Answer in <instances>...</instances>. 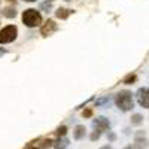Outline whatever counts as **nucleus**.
I'll list each match as a JSON object with an SVG mask.
<instances>
[{
  "label": "nucleus",
  "mask_w": 149,
  "mask_h": 149,
  "mask_svg": "<svg viewBox=\"0 0 149 149\" xmlns=\"http://www.w3.org/2000/svg\"><path fill=\"white\" fill-rule=\"evenodd\" d=\"M22 22H24V26H27L30 29L39 27L40 24H42V15H40V12L33 9V8L26 9V10L22 12Z\"/></svg>",
  "instance_id": "nucleus-1"
},
{
  "label": "nucleus",
  "mask_w": 149,
  "mask_h": 149,
  "mask_svg": "<svg viewBox=\"0 0 149 149\" xmlns=\"http://www.w3.org/2000/svg\"><path fill=\"white\" fill-rule=\"evenodd\" d=\"M115 103L118 106V109H121L122 112H128L134 107V102H133V95L130 91L124 90V91H119L115 97Z\"/></svg>",
  "instance_id": "nucleus-2"
},
{
  "label": "nucleus",
  "mask_w": 149,
  "mask_h": 149,
  "mask_svg": "<svg viewBox=\"0 0 149 149\" xmlns=\"http://www.w3.org/2000/svg\"><path fill=\"white\" fill-rule=\"evenodd\" d=\"M18 29L15 26H6L0 30V43H10L17 39Z\"/></svg>",
  "instance_id": "nucleus-3"
},
{
  "label": "nucleus",
  "mask_w": 149,
  "mask_h": 149,
  "mask_svg": "<svg viewBox=\"0 0 149 149\" xmlns=\"http://www.w3.org/2000/svg\"><path fill=\"white\" fill-rule=\"evenodd\" d=\"M57 24H55V21L54 19H48L43 26H42V29H40V33H42V36H45V37H48V36H51L54 31H57Z\"/></svg>",
  "instance_id": "nucleus-4"
},
{
  "label": "nucleus",
  "mask_w": 149,
  "mask_h": 149,
  "mask_svg": "<svg viewBox=\"0 0 149 149\" xmlns=\"http://www.w3.org/2000/svg\"><path fill=\"white\" fill-rule=\"evenodd\" d=\"M137 100H139V104L145 109L149 107V93H148V88L146 86H143V88H140L137 91Z\"/></svg>",
  "instance_id": "nucleus-5"
},
{
  "label": "nucleus",
  "mask_w": 149,
  "mask_h": 149,
  "mask_svg": "<svg viewBox=\"0 0 149 149\" xmlns=\"http://www.w3.org/2000/svg\"><path fill=\"white\" fill-rule=\"evenodd\" d=\"M109 127H110V124H109V121L106 119V118H97L95 121H94V128L95 130H98L100 133H103V131H107L109 130Z\"/></svg>",
  "instance_id": "nucleus-6"
},
{
  "label": "nucleus",
  "mask_w": 149,
  "mask_h": 149,
  "mask_svg": "<svg viewBox=\"0 0 149 149\" xmlns=\"http://www.w3.org/2000/svg\"><path fill=\"white\" fill-rule=\"evenodd\" d=\"M143 133H139L137 136H136V140H134V149H143L148 146V139L146 137H142Z\"/></svg>",
  "instance_id": "nucleus-7"
},
{
  "label": "nucleus",
  "mask_w": 149,
  "mask_h": 149,
  "mask_svg": "<svg viewBox=\"0 0 149 149\" xmlns=\"http://www.w3.org/2000/svg\"><path fill=\"white\" fill-rule=\"evenodd\" d=\"M85 134H86V128L84 125H76L73 130V137L76 139V140H81L85 137Z\"/></svg>",
  "instance_id": "nucleus-8"
},
{
  "label": "nucleus",
  "mask_w": 149,
  "mask_h": 149,
  "mask_svg": "<svg viewBox=\"0 0 149 149\" xmlns=\"http://www.w3.org/2000/svg\"><path fill=\"white\" fill-rule=\"evenodd\" d=\"M73 10H70V9H66V8H58L57 10H55V17L58 18V19H66V18H69V15L72 14Z\"/></svg>",
  "instance_id": "nucleus-9"
},
{
  "label": "nucleus",
  "mask_w": 149,
  "mask_h": 149,
  "mask_svg": "<svg viewBox=\"0 0 149 149\" xmlns=\"http://www.w3.org/2000/svg\"><path fill=\"white\" fill-rule=\"evenodd\" d=\"M2 15L6 17V18H15L17 17V10L14 8H5L2 10Z\"/></svg>",
  "instance_id": "nucleus-10"
},
{
  "label": "nucleus",
  "mask_w": 149,
  "mask_h": 149,
  "mask_svg": "<svg viewBox=\"0 0 149 149\" xmlns=\"http://www.w3.org/2000/svg\"><path fill=\"white\" fill-rule=\"evenodd\" d=\"M136 79H137V76H136L134 73H130V74H127L125 78H124V84H127V85H130V84H134L136 82Z\"/></svg>",
  "instance_id": "nucleus-11"
},
{
  "label": "nucleus",
  "mask_w": 149,
  "mask_h": 149,
  "mask_svg": "<svg viewBox=\"0 0 149 149\" xmlns=\"http://www.w3.org/2000/svg\"><path fill=\"white\" fill-rule=\"evenodd\" d=\"M142 121H143V116L140 113H136V115L131 116V124L133 125H139V124H142Z\"/></svg>",
  "instance_id": "nucleus-12"
},
{
  "label": "nucleus",
  "mask_w": 149,
  "mask_h": 149,
  "mask_svg": "<svg viewBox=\"0 0 149 149\" xmlns=\"http://www.w3.org/2000/svg\"><path fill=\"white\" fill-rule=\"evenodd\" d=\"M57 136H58V137H64V136L67 134V127L66 125H61V127H58L57 128Z\"/></svg>",
  "instance_id": "nucleus-13"
},
{
  "label": "nucleus",
  "mask_w": 149,
  "mask_h": 149,
  "mask_svg": "<svg viewBox=\"0 0 149 149\" xmlns=\"http://www.w3.org/2000/svg\"><path fill=\"white\" fill-rule=\"evenodd\" d=\"M100 136H102V133L98 131V130H95V128H94L93 134L90 136V139H91V140H98V139H100Z\"/></svg>",
  "instance_id": "nucleus-14"
},
{
  "label": "nucleus",
  "mask_w": 149,
  "mask_h": 149,
  "mask_svg": "<svg viewBox=\"0 0 149 149\" xmlns=\"http://www.w3.org/2000/svg\"><path fill=\"white\" fill-rule=\"evenodd\" d=\"M52 143H54V140H52V139H46V140H43V143H42V149L51 148V146H52Z\"/></svg>",
  "instance_id": "nucleus-15"
},
{
  "label": "nucleus",
  "mask_w": 149,
  "mask_h": 149,
  "mask_svg": "<svg viewBox=\"0 0 149 149\" xmlns=\"http://www.w3.org/2000/svg\"><path fill=\"white\" fill-rule=\"evenodd\" d=\"M91 115H93V109H91V107H88V109H85V110L82 112V116H84V118H90Z\"/></svg>",
  "instance_id": "nucleus-16"
},
{
  "label": "nucleus",
  "mask_w": 149,
  "mask_h": 149,
  "mask_svg": "<svg viewBox=\"0 0 149 149\" xmlns=\"http://www.w3.org/2000/svg\"><path fill=\"white\" fill-rule=\"evenodd\" d=\"M60 145H57V149H64L67 145H69V142L67 140H63V142H58Z\"/></svg>",
  "instance_id": "nucleus-17"
},
{
  "label": "nucleus",
  "mask_w": 149,
  "mask_h": 149,
  "mask_svg": "<svg viewBox=\"0 0 149 149\" xmlns=\"http://www.w3.org/2000/svg\"><path fill=\"white\" fill-rule=\"evenodd\" d=\"M40 8H42L43 10H46V12H48L49 9H51V3H49V2H46V3H42V5H40Z\"/></svg>",
  "instance_id": "nucleus-18"
},
{
  "label": "nucleus",
  "mask_w": 149,
  "mask_h": 149,
  "mask_svg": "<svg viewBox=\"0 0 149 149\" xmlns=\"http://www.w3.org/2000/svg\"><path fill=\"white\" fill-rule=\"evenodd\" d=\"M109 139H110V140H115V139H116V136H115L113 133H110V134H109Z\"/></svg>",
  "instance_id": "nucleus-19"
},
{
  "label": "nucleus",
  "mask_w": 149,
  "mask_h": 149,
  "mask_svg": "<svg viewBox=\"0 0 149 149\" xmlns=\"http://www.w3.org/2000/svg\"><path fill=\"white\" fill-rule=\"evenodd\" d=\"M100 149H112V146H110V145H104V146H102Z\"/></svg>",
  "instance_id": "nucleus-20"
},
{
  "label": "nucleus",
  "mask_w": 149,
  "mask_h": 149,
  "mask_svg": "<svg viewBox=\"0 0 149 149\" xmlns=\"http://www.w3.org/2000/svg\"><path fill=\"white\" fill-rule=\"evenodd\" d=\"M6 2H9V3H17V0H6Z\"/></svg>",
  "instance_id": "nucleus-21"
},
{
  "label": "nucleus",
  "mask_w": 149,
  "mask_h": 149,
  "mask_svg": "<svg viewBox=\"0 0 149 149\" xmlns=\"http://www.w3.org/2000/svg\"><path fill=\"white\" fill-rule=\"evenodd\" d=\"M124 149H134V146H125Z\"/></svg>",
  "instance_id": "nucleus-22"
},
{
  "label": "nucleus",
  "mask_w": 149,
  "mask_h": 149,
  "mask_svg": "<svg viewBox=\"0 0 149 149\" xmlns=\"http://www.w3.org/2000/svg\"><path fill=\"white\" fill-rule=\"evenodd\" d=\"M24 2H36V0H24Z\"/></svg>",
  "instance_id": "nucleus-23"
},
{
  "label": "nucleus",
  "mask_w": 149,
  "mask_h": 149,
  "mask_svg": "<svg viewBox=\"0 0 149 149\" xmlns=\"http://www.w3.org/2000/svg\"><path fill=\"white\" fill-rule=\"evenodd\" d=\"M29 149H37V148H29Z\"/></svg>",
  "instance_id": "nucleus-24"
},
{
  "label": "nucleus",
  "mask_w": 149,
  "mask_h": 149,
  "mask_svg": "<svg viewBox=\"0 0 149 149\" xmlns=\"http://www.w3.org/2000/svg\"><path fill=\"white\" fill-rule=\"evenodd\" d=\"M51 2H54V0H49V3H51Z\"/></svg>",
  "instance_id": "nucleus-25"
},
{
  "label": "nucleus",
  "mask_w": 149,
  "mask_h": 149,
  "mask_svg": "<svg viewBox=\"0 0 149 149\" xmlns=\"http://www.w3.org/2000/svg\"><path fill=\"white\" fill-rule=\"evenodd\" d=\"M67 2H70V0H67Z\"/></svg>",
  "instance_id": "nucleus-26"
}]
</instances>
